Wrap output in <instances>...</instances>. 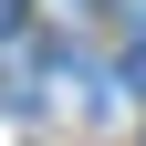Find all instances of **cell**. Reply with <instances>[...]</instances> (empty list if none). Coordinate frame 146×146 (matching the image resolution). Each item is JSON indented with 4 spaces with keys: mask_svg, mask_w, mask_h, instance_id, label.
Wrapping results in <instances>:
<instances>
[{
    "mask_svg": "<svg viewBox=\"0 0 146 146\" xmlns=\"http://www.w3.org/2000/svg\"><path fill=\"white\" fill-rule=\"evenodd\" d=\"M31 21V0H0V42H11V31H21Z\"/></svg>",
    "mask_w": 146,
    "mask_h": 146,
    "instance_id": "cell-1",
    "label": "cell"
},
{
    "mask_svg": "<svg viewBox=\"0 0 146 146\" xmlns=\"http://www.w3.org/2000/svg\"><path fill=\"white\" fill-rule=\"evenodd\" d=\"M125 84H136V94H146V42H136V52H125Z\"/></svg>",
    "mask_w": 146,
    "mask_h": 146,
    "instance_id": "cell-2",
    "label": "cell"
}]
</instances>
